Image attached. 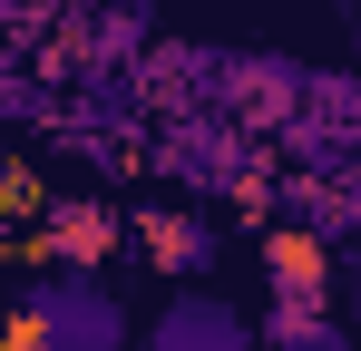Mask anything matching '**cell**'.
<instances>
[{"instance_id":"cell-1","label":"cell","mask_w":361,"mask_h":351,"mask_svg":"<svg viewBox=\"0 0 361 351\" xmlns=\"http://www.w3.org/2000/svg\"><path fill=\"white\" fill-rule=\"evenodd\" d=\"M20 322H39V342L49 351H127V302L98 273H39V283L20 292Z\"/></svg>"},{"instance_id":"cell-10","label":"cell","mask_w":361,"mask_h":351,"mask_svg":"<svg viewBox=\"0 0 361 351\" xmlns=\"http://www.w3.org/2000/svg\"><path fill=\"white\" fill-rule=\"evenodd\" d=\"M352 49H361V30H352Z\"/></svg>"},{"instance_id":"cell-5","label":"cell","mask_w":361,"mask_h":351,"mask_svg":"<svg viewBox=\"0 0 361 351\" xmlns=\"http://www.w3.org/2000/svg\"><path fill=\"white\" fill-rule=\"evenodd\" d=\"M137 244H147V264H166V273H185V283L225 254L215 225H205V215H176V205H147V215H137Z\"/></svg>"},{"instance_id":"cell-4","label":"cell","mask_w":361,"mask_h":351,"mask_svg":"<svg viewBox=\"0 0 361 351\" xmlns=\"http://www.w3.org/2000/svg\"><path fill=\"white\" fill-rule=\"evenodd\" d=\"M264 283H274V302H332V244L312 225H283L274 244H264Z\"/></svg>"},{"instance_id":"cell-7","label":"cell","mask_w":361,"mask_h":351,"mask_svg":"<svg viewBox=\"0 0 361 351\" xmlns=\"http://www.w3.org/2000/svg\"><path fill=\"white\" fill-rule=\"evenodd\" d=\"M0 195H10V225H30V234L49 225V205H59V195L39 185V166H10V176H0Z\"/></svg>"},{"instance_id":"cell-6","label":"cell","mask_w":361,"mask_h":351,"mask_svg":"<svg viewBox=\"0 0 361 351\" xmlns=\"http://www.w3.org/2000/svg\"><path fill=\"white\" fill-rule=\"evenodd\" d=\"M264 342L274 351H361L332 312H312V302H274V322H264Z\"/></svg>"},{"instance_id":"cell-2","label":"cell","mask_w":361,"mask_h":351,"mask_svg":"<svg viewBox=\"0 0 361 351\" xmlns=\"http://www.w3.org/2000/svg\"><path fill=\"white\" fill-rule=\"evenodd\" d=\"M254 342H264V322L235 312L225 292H205V283L157 302V322H147V351H254Z\"/></svg>"},{"instance_id":"cell-8","label":"cell","mask_w":361,"mask_h":351,"mask_svg":"<svg viewBox=\"0 0 361 351\" xmlns=\"http://www.w3.org/2000/svg\"><path fill=\"white\" fill-rule=\"evenodd\" d=\"M0 351H49V342H39V322H20V312H10V332H0Z\"/></svg>"},{"instance_id":"cell-3","label":"cell","mask_w":361,"mask_h":351,"mask_svg":"<svg viewBox=\"0 0 361 351\" xmlns=\"http://www.w3.org/2000/svg\"><path fill=\"white\" fill-rule=\"evenodd\" d=\"M118 205H98V195H59V205H49V225L30 234V254H49V264H59V273H98V264H108V254H118Z\"/></svg>"},{"instance_id":"cell-9","label":"cell","mask_w":361,"mask_h":351,"mask_svg":"<svg viewBox=\"0 0 361 351\" xmlns=\"http://www.w3.org/2000/svg\"><path fill=\"white\" fill-rule=\"evenodd\" d=\"M352 332H361V273H352Z\"/></svg>"}]
</instances>
